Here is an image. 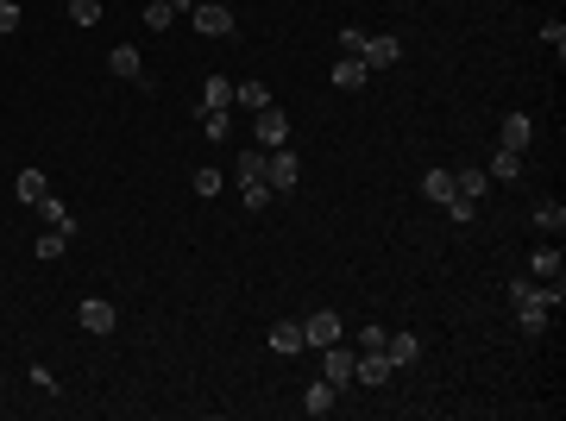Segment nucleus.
Instances as JSON below:
<instances>
[{"mask_svg":"<svg viewBox=\"0 0 566 421\" xmlns=\"http://www.w3.org/2000/svg\"><path fill=\"white\" fill-rule=\"evenodd\" d=\"M189 19H195L201 38H233V32H240L233 7H221V0H195V13H189Z\"/></svg>","mask_w":566,"mask_h":421,"instance_id":"nucleus-1","label":"nucleus"},{"mask_svg":"<svg viewBox=\"0 0 566 421\" xmlns=\"http://www.w3.org/2000/svg\"><path fill=\"white\" fill-rule=\"evenodd\" d=\"M264 183H271V195H290L303 183V164L290 152H264Z\"/></svg>","mask_w":566,"mask_h":421,"instance_id":"nucleus-2","label":"nucleus"},{"mask_svg":"<svg viewBox=\"0 0 566 421\" xmlns=\"http://www.w3.org/2000/svg\"><path fill=\"white\" fill-rule=\"evenodd\" d=\"M252 132H258L264 152H277L283 138H290V113H283V107H258V113H252Z\"/></svg>","mask_w":566,"mask_h":421,"instance_id":"nucleus-3","label":"nucleus"},{"mask_svg":"<svg viewBox=\"0 0 566 421\" xmlns=\"http://www.w3.org/2000/svg\"><path fill=\"white\" fill-rule=\"evenodd\" d=\"M76 321H83L89 333H101V339H107V333L120 327V308H114V302H101V296H89V302L76 308Z\"/></svg>","mask_w":566,"mask_h":421,"instance_id":"nucleus-4","label":"nucleus"},{"mask_svg":"<svg viewBox=\"0 0 566 421\" xmlns=\"http://www.w3.org/2000/svg\"><path fill=\"white\" fill-rule=\"evenodd\" d=\"M390 359L384 353H359V359H352V384H366V390H378V384H390Z\"/></svg>","mask_w":566,"mask_h":421,"instance_id":"nucleus-5","label":"nucleus"},{"mask_svg":"<svg viewBox=\"0 0 566 421\" xmlns=\"http://www.w3.org/2000/svg\"><path fill=\"white\" fill-rule=\"evenodd\" d=\"M397 57H403V44H397L390 32H372V38H366V51H359V63H366V69H390Z\"/></svg>","mask_w":566,"mask_h":421,"instance_id":"nucleus-6","label":"nucleus"},{"mask_svg":"<svg viewBox=\"0 0 566 421\" xmlns=\"http://www.w3.org/2000/svg\"><path fill=\"white\" fill-rule=\"evenodd\" d=\"M334 339H340V315L334 308H315L303 321V346H334Z\"/></svg>","mask_w":566,"mask_h":421,"instance_id":"nucleus-7","label":"nucleus"},{"mask_svg":"<svg viewBox=\"0 0 566 421\" xmlns=\"http://www.w3.org/2000/svg\"><path fill=\"white\" fill-rule=\"evenodd\" d=\"M321 353H327V359H321L327 384H334V390H346V384H352V359H359V353H346L340 339H334V346H321Z\"/></svg>","mask_w":566,"mask_h":421,"instance_id":"nucleus-8","label":"nucleus"},{"mask_svg":"<svg viewBox=\"0 0 566 421\" xmlns=\"http://www.w3.org/2000/svg\"><path fill=\"white\" fill-rule=\"evenodd\" d=\"M384 359H390L397 371H409V365L421 359V339H415V333H384Z\"/></svg>","mask_w":566,"mask_h":421,"instance_id":"nucleus-9","label":"nucleus"},{"mask_svg":"<svg viewBox=\"0 0 566 421\" xmlns=\"http://www.w3.org/2000/svg\"><path fill=\"white\" fill-rule=\"evenodd\" d=\"M529 138H535V120H529V113H504L498 145H504V152H529Z\"/></svg>","mask_w":566,"mask_h":421,"instance_id":"nucleus-10","label":"nucleus"},{"mask_svg":"<svg viewBox=\"0 0 566 421\" xmlns=\"http://www.w3.org/2000/svg\"><path fill=\"white\" fill-rule=\"evenodd\" d=\"M38 214H44V227H57V233H69V239H76V233H83V221H76V214H69V207H63L57 195H44V201H38Z\"/></svg>","mask_w":566,"mask_h":421,"instance_id":"nucleus-11","label":"nucleus"},{"mask_svg":"<svg viewBox=\"0 0 566 421\" xmlns=\"http://www.w3.org/2000/svg\"><path fill=\"white\" fill-rule=\"evenodd\" d=\"M366 82H372V69H366L359 57H340V63H334V89H352V95H359Z\"/></svg>","mask_w":566,"mask_h":421,"instance_id":"nucleus-12","label":"nucleus"},{"mask_svg":"<svg viewBox=\"0 0 566 421\" xmlns=\"http://www.w3.org/2000/svg\"><path fill=\"white\" fill-rule=\"evenodd\" d=\"M13 195H20L26 207H38V201L51 195V183H44V170H20V176H13Z\"/></svg>","mask_w":566,"mask_h":421,"instance_id":"nucleus-13","label":"nucleus"},{"mask_svg":"<svg viewBox=\"0 0 566 421\" xmlns=\"http://www.w3.org/2000/svg\"><path fill=\"white\" fill-rule=\"evenodd\" d=\"M271 353H283V359L303 353V321H277L271 327Z\"/></svg>","mask_w":566,"mask_h":421,"instance_id":"nucleus-14","label":"nucleus"},{"mask_svg":"<svg viewBox=\"0 0 566 421\" xmlns=\"http://www.w3.org/2000/svg\"><path fill=\"white\" fill-rule=\"evenodd\" d=\"M421 195H428V201H441V207H447V201L460 195V189H453V170H428V176H421Z\"/></svg>","mask_w":566,"mask_h":421,"instance_id":"nucleus-15","label":"nucleus"},{"mask_svg":"<svg viewBox=\"0 0 566 421\" xmlns=\"http://www.w3.org/2000/svg\"><path fill=\"white\" fill-rule=\"evenodd\" d=\"M233 183L246 189V183H264V152H240L233 158Z\"/></svg>","mask_w":566,"mask_h":421,"instance_id":"nucleus-16","label":"nucleus"},{"mask_svg":"<svg viewBox=\"0 0 566 421\" xmlns=\"http://www.w3.org/2000/svg\"><path fill=\"white\" fill-rule=\"evenodd\" d=\"M208 107H233V82H227V76H208V82H201V113H208Z\"/></svg>","mask_w":566,"mask_h":421,"instance_id":"nucleus-17","label":"nucleus"},{"mask_svg":"<svg viewBox=\"0 0 566 421\" xmlns=\"http://www.w3.org/2000/svg\"><path fill=\"white\" fill-rule=\"evenodd\" d=\"M107 69H114V76H126V82H138V51H132V44H114V51H107Z\"/></svg>","mask_w":566,"mask_h":421,"instance_id":"nucleus-18","label":"nucleus"},{"mask_svg":"<svg viewBox=\"0 0 566 421\" xmlns=\"http://www.w3.org/2000/svg\"><path fill=\"white\" fill-rule=\"evenodd\" d=\"M484 176H498V183H516V176H523V152H504V145H498V158H491V170H484Z\"/></svg>","mask_w":566,"mask_h":421,"instance_id":"nucleus-19","label":"nucleus"},{"mask_svg":"<svg viewBox=\"0 0 566 421\" xmlns=\"http://www.w3.org/2000/svg\"><path fill=\"white\" fill-rule=\"evenodd\" d=\"M453 189H460V195H466V201H478V195H484V189H491V176H484V170H472V164H466V170H453Z\"/></svg>","mask_w":566,"mask_h":421,"instance_id":"nucleus-20","label":"nucleus"},{"mask_svg":"<svg viewBox=\"0 0 566 421\" xmlns=\"http://www.w3.org/2000/svg\"><path fill=\"white\" fill-rule=\"evenodd\" d=\"M233 101L258 113V107H271V89H264V82H233Z\"/></svg>","mask_w":566,"mask_h":421,"instance_id":"nucleus-21","label":"nucleus"},{"mask_svg":"<svg viewBox=\"0 0 566 421\" xmlns=\"http://www.w3.org/2000/svg\"><path fill=\"white\" fill-rule=\"evenodd\" d=\"M32 252H38V258H44V264H57V258H63V252H69V233H57V227H44V239H38V246H32Z\"/></svg>","mask_w":566,"mask_h":421,"instance_id":"nucleus-22","label":"nucleus"},{"mask_svg":"<svg viewBox=\"0 0 566 421\" xmlns=\"http://www.w3.org/2000/svg\"><path fill=\"white\" fill-rule=\"evenodd\" d=\"M334 396H340V390H334V384L321 378V384H309V396H303V409H309V415H327V409H334Z\"/></svg>","mask_w":566,"mask_h":421,"instance_id":"nucleus-23","label":"nucleus"},{"mask_svg":"<svg viewBox=\"0 0 566 421\" xmlns=\"http://www.w3.org/2000/svg\"><path fill=\"white\" fill-rule=\"evenodd\" d=\"M201 132H208V138H215V145H221V138L233 132V120H227V107H208V113H201Z\"/></svg>","mask_w":566,"mask_h":421,"instance_id":"nucleus-24","label":"nucleus"},{"mask_svg":"<svg viewBox=\"0 0 566 421\" xmlns=\"http://www.w3.org/2000/svg\"><path fill=\"white\" fill-rule=\"evenodd\" d=\"M535 227H541V233H560V227H566V207H560V201H541V207H535Z\"/></svg>","mask_w":566,"mask_h":421,"instance_id":"nucleus-25","label":"nucleus"},{"mask_svg":"<svg viewBox=\"0 0 566 421\" xmlns=\"http://www.w3.org/2000/svg\"><path fill=\"white\" fill-rule=\"evenodd\" d=\"M516 327H523L529 339H541V333H547V308H516Z\"/></svg>","mask_w":566,"mask_h":421,"instance_id":"nucleus-26","label":"nucleus"},{"mask_svg":"<svg viewBox=\"0 0 566 421\" xmlns=\"http://www.w3.org/2000/svg\"><path fill=\"white\" fill-rule=\"evenodd\" d=\"M535 277H541V284H554V277H560V252H554V246L535 252Z\"/></svg>","mask_w":566,"mask_h":421,"instance_id":"nucleus-27","label":"nucleus"},{"mask_svg":"<svg viewBox=\"0 0 566 421\" xmlns=\"http://www.w3.org/2000/svg\"><path fill=\"white\" fill-rule=\"evenodd\" d=\"M26 26V13H20V0H0V38H7V32H20Z\"/></svg>","mask_w":566,"mask_h":421,"instance_id":"nucleus-28","label":"nucleus"},{"mask_svg":"<svg viewBox=\"0 0 566 421\" xmlns=\"http://www.w3.org/2000/svg\"><path fill=\"white\" fill-rule=\"evenodd\" d=\"M69 19H76V26H95V19H101V0H69Z\"/></svg>","mask_w":566,"mask_h":421,"instance_id":"nucleus-29","label":"nucleus"},{"mask_svg":"<svg viewBox=\"0 0 566 421\" xmlns=\"http://www.w3.org/2000/svg\"><path fill=\"white\" fill-rule=\"evenodd\" d=\"M240 195H246V207H252V214H258V207H271V201H277V195H271V183H246Z\"/></svg>","mask_w":566,"mask_h":421,"instance_id":"nucleus-30","label":"nucleus"},{"mask_svg":"<svg viewBox=\"0 0 566 421\" xmlns=\"http://www.w3.org/2000/svg\"><path fill=\"white\" fill-rule=\"evenodd\" d=\"M170 19H177V13H170V7H164V0H145V26H152V32H164V26H170Z\"/></svg>","mask_w":566,"mask_h":421,"instance_id":"nucleus-31","label":"nucleus"},{"mask_svg":"<svg viewBox=\"0 0 566 421\" xmlns=\"http://www.w3.org/2000/svg\"><path fill=\"white\" fill-rule=\"evenodd\" d=\"M541 44H547V51H554V63H560V57H566V26H560V19H554V26H547V32H541Z\"/></svg>","mask_w":566,"mask_h":421,"instance_id":"nucleus-32","label":"nucleus"},{"mask_svg":"<svg viewBox=\"0 0 566 421\" xmlns=\"http://www.w3.org/2000/svg\"><path fill=\"white\" fill-rule=\"evenodd\" d=\"M366 38H372L366 26H346V32H340V51H352V57H359V51H366Z\"/></svg>","mask_w":566,"mask_h":421,"instance_id":"nucleus-33","label":"nucleus"},{"mask_svg":"<svg viewBox=\"0 0 566 421\" xmlns=\"http://www.w3.org/2000/svg\"><path fill=\"white\" fill-rule=\"evenodd\" d=\"M447 214H453V221H460V227H466V221H472V214H478V201H466V195H453V201H447Z\"/></svg>","mask_w":566,"mask_h":421,"instance_id":"nucleus-34","label":"nucleus"},{"mask_svg":"<svg viewBox=\"0 0 566 421\" xmlns=\"http://www.w3.org/2000/svg\"><path fill=\"white\" fill-rule=\"evenodd\" d=\"M195 195H221V170H195Z\"/></svg>","mask_w":566,"mask_h":421,"instance_id":"nucleus-35","label":"nucleus"},{"mask_svg":"<svg viewBox=\"0 0 566 421\" xmlns=\"http://www.w3.org/2000/svg\"><path fill=\"white\" fill-rule=\"evenodd\" d=\"M359 353H384V327H359Z\"/></svg>","mask_w":566,"mask_h":421,"instance_id":"nucleus-36","label":"nucleus"},{"mask_svg":"<svg viewBox=\"0 0 566 421\" xmlns=\"http://www.w3.org/2000/svg\"><path fill=\"white\" fill-rule=\"evenodd\" d=\"M164 7H170V13H195V0H164Z\"/></svg>","mask_w":566,"mask_h":421,"instance_id":"nucleus-37","label":"nucleus"}]
</instances>
